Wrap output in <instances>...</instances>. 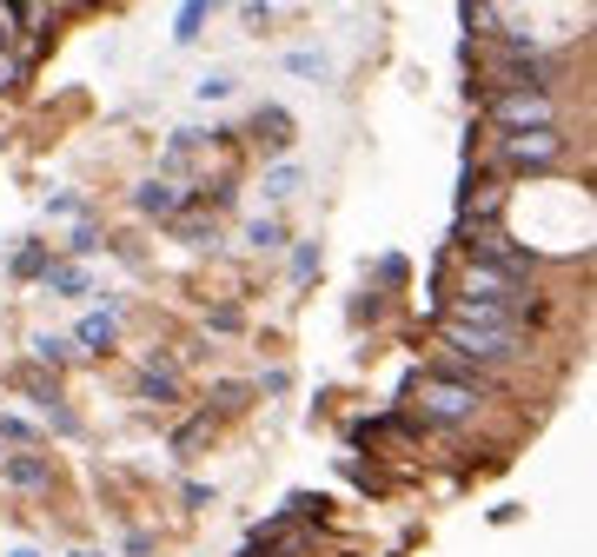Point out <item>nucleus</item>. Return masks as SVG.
Here are the masks:
<instances>
[{"label": "nucleus", "instance_id": "20", "mask_svg": "<svg viewBox=\"0 0 597 557\" xmlns=\"http://www.w3.org/2000/svg\"><path fill=\"white\" fill-rule=\"evenodd\" d=\"M292 273L312 279V273H319V246H299V253H292Z\"/></svg>", "mask_w": 597, "mask_h": 557}, {"label": "nucleus", "instance_id": "21", "mask_svg": "<svg viewBox=\"0 0 597 557\" xmlns=\"http://www.w3.org/2000/svg\"><path fill=\"white\" fill-rule=\"evenodd\" d=\"M73 557H107V550H73Z\"/></svg>", "mask_w": 597, "mask_h": 557}, {"label": "nucleus", "instance_id": "16", "mask_svg": "<svg viewBox=\"0 0 597 557\" xmlns=\"http://www.w3.org/2000/svg\"><path fill=\"white\" fill-rule=\"evenodd\" d=\"M232 87H239V80H232V73H206V80H200V87H193V94H200V100H226Z\"/></svg>", "mask_w": 597, "mask_h": 557}, {"label": "nucleus", "instance_id": "19", "mask_svg": "<svg viewBox=\"0 0 597 557\" xmlns=\"http://www.w3.org/2000/svg\"><path fill=\"white\" fill-rule=\"evenodd\" d=\"M94 246H100V232H94V219H80V226H73V253H94Z\"/></svg>", "mask_w": 597, "mask_h": 557}, {"label": "nucleus", "instance_id": "9", "mask_svg": "<svg viewBox=\"0 0 597 557\" xmlns=\"http://www.w3.org/2000/svg\"><path fill=\"white\" fill-rule=\"evenodd\" d=\"M252 126H266V146H273V153L292 146V120H286L279 107H260V120H252Z\"/></svg>", "mask_w": 597, "mask_h": 557}, {"label": "nucleus", "instance_id": "10", "mask_svg": "<svg viewBox=\"0 0 597 557\" xmlns=\"http://www.w3.org/2000/svg\"><path fill=\"white\" fill-rule=\"evenodd\" d=\"M260 193H266V199H273V206H286V199H292V193H299V167H273V173H266V186H260Z\"/></svg>", "mask_w": 597, "mask_h": 557}, {"label": "nucleus", "instance_id": "4", "mask_svg": "<svg viewBox=\"0 0 597 557\" xmlns=\"http://www.w3.org/2000/svg\"><path fill=\"white\" fill-rule=\"evenodd\" d=\"M498 153L511 159V167H551V159L564 153V140H558V126H538V133H504V140H498Z\"/></svg>", "mask_w": 597, "mask_h": 557}, {"label": "nucleus", "instance_id": "18", "mask_svg": "<svg viewBox=\"0 0 597 557\" xmlns=\"http://www.w3.org/2000/svg\"><path fill=\"white\" fill-rule=\"evenodd\" d=\"M47 213H60V219H87V199H80V193H60V199H47Z\"/></svg>", "mask_w": 597, "mask_h": 557}, {"label": "nucleus", "instance_id": "6", "mask_svg": "<svg viewBox=\"0 0 597 557\" xmlns=\"http://www.w3.org/2000/svg\"><path fill=\"white\" fill-rule=\"evenodd\" d=\"M0 471H8L21 492H47V458L40 451H8V464H0Z\"/></svg>", "mask_w": 597, "mask_h": 557}, {"label": "nucleus", "instance_id": "11", "mask_svg": "<svg viewBox=\"0 0 597 557\" xmlns=\"http://www.w3.org/2000/svg\"><path fill=\"white\" fill-rule=\"evenodd\" d=\"M40 279H47L53 292H67V299H80V292H87V273H80V266H47Z\"/></svg>", "mask_w": 597, "mask_h": 557}, {"label": "nucleus", "instance_id": "23", "mask_svg": "<svg viewBox=\"0 0 597 557\" xmlns=\"http://www.w3.org/2000/svg\"><path fill=\"white\" fill-rule=\"evenodd\" d=\"M0 464H8V445H0Z\"/></svg>", "mask_w": 597, "mask_h": 557}, {"label": "nucleus", "instance_id": "12", "mask_svg": "<svg viewBox=\"0 0 597 557\" xmlns=\"http://www.w3.org/2000/svg\"><path fill=\"white\" fill-rule=\"evenodd\" d=\"M47 266H53V259H47V253L34 246V239H21V253H14V279H40Z\"/></svg>", "mask_w": 597, "mask_h": 557}, {"label": "nucleus", "instance_id": "13", "mask_svg": "<svg viewBox=\"0 0 597 557\" xmlns=\"http://www.w3.org/2000/svg\"><path fill=\"white\" fill-rule=\"evenodd\" d=\"M279 239H286V226H279V219H252V226H246V246H260V253H273Z\"/></svg>", "mask_w": 597, "mask_h": 557}, {"label": "nucleus", "instance_id": "7", "mask_svg": "<svg viewBox=\"0 0 597 557\" xmlns=\"http://www.w3.org/2000/svg\"><path fill=\"white\" fill-rule=\"evenodd\" d=\"M133 206H140V213H146V219H174V213H180V206H187V199H180V193H174V186H166V180H146V186H140V193H133Z\"/></svg>", "mask_w": 597, "mask_h": 557}, {"label": "nucleus", "instance_id": "17", "mask_svg": "<svg viewBox=\"0 0 597 557\" xmlns=\"http://www.w3.org/2000/svg\"><path fill=\"white\" fill-rule=\"evenodd\" d=\"M286 66H292V73H312V80H325V53H306V47H299V53H286Z\"/></svg>", "mask_w": 597, "mask_h": 557}, {"label": "nucleus", "instance_id": "1", "mask_svg": "<svg viewBox=\"0 0 597 557\" xmlns=\"http://www.w3.org/2000/svg\"><path fill=\"white\" fill-rule=\"evenodd\" d=\"M445 346L478 359V365H504V359H518L525 352V332L518 326H485V318H445Z\"/></svg>", "mask_w": 597, "mask_h": 557}, {"label": "nucleus", "instance_id": "8", "mask_svg": "<svg viewBox=\"0 0 597 557\" xmlns=\"http://www.w3.org/2000/svg\"><path fill=\"white\" fill-rule=\"evenodd\" d=\"M140 398H159V405H174V398H180V378H174V365H146L140 372Z\"/></svg>", "mask_w": 597, "mask_h": 557}, {"label": "nucleus", "instance_id": "22", "mask_svg": "<svg viewBox=\"0 0 597 557\" xmlns=\"http://www.w3.org/2000/svg\"><path fill=\"white\" fill-rule=\"evenodd\" d=\"M14 557H40V550H14Z\"/></svg>", "mask_w": 597, "mask_h": 557}, {"label": "nucleus", "instance_id": "5", "mask_svg": "<svg viewBox=\"0 0 597 557\" xmlns=\"http://www.w3.org/2000/svg\"><path fill=\"white\" fill-rule=\"evenodd\" d=\"M114 332H120V305L87 312V318H80V332H73L67 346H80V352H107V346H114Z\"/></svg>", "mask_w": 597, "mask_h": 557}, {"label": "nucleus", "instance_id": "15", "mask_svg": "<svg viewBox=\"0 0 597 557\" xmlns=\"http://www.w3.org/2000/svg\"><path fill=\"white\" fill-rule=\"evenodd\" d=\"M200 27H206V8H200V0H187V8H180V34H174V40H200Z\"/></svg>", "mask_w": 597, "mask_h": 557}, {"label": "nucleus", "instance_id": "14", "mask_svg": "<svg viewBox=\"0 0 597 557\" xmlns=\"http://www.w3.org/2000/svg\"><path fill=\"white\" fill-rule=\"evenodd\" d=\"M34 359H40V365H67V359H73V346H67V339H47V332H40V339H34Z\"/></svg>", "mask_w": 597, "mask_h": 557}, {"label": "nucleus", "instance_id": "2", "mask_svg": "<svg viewBox=\"0 0 597 557\" xmlns=\"http://www.w3.org/2000/svg\"><path fill=\"white\" fill-rule=\"evenodd\" d=\"M478 405V378H425L418 385V419H432V425H458L471 419Z\"/></svg>", "mask_w": 597, "mask_h": 557}, {"label": "nucleus", "instance_id": "3", "mask_svg": "<svg viewBox=\"0 0 597 557\" xmlns=\"http://www.w3.org/2000/svg\"><path fill=\"white\" fill-rule=\"evenodd\" d=\"M491 120L504 133H538V126H551V94H498Z\"/></svg>", "mask_w": 597, "mask_h": 557}]
</instances>
